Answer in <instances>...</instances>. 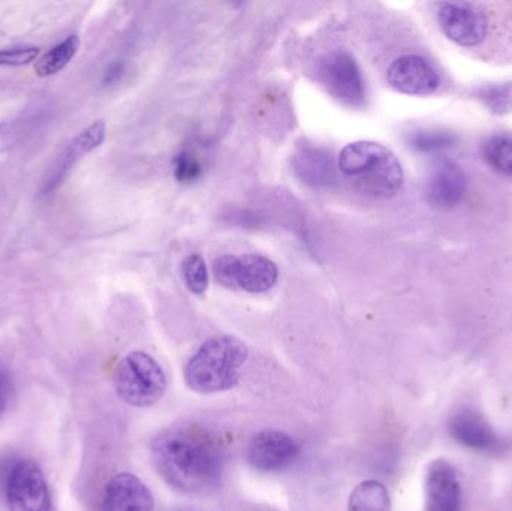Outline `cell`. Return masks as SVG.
I'll list each match as a JSON object with an SVG mask.
<instances>
[{"label":"cell","instance_id":"1","mask_svg":"<svg viewBox=\"0 0 512 511\" xmlns=\"http://www.w3.org/2000/svg\"><path fill=\"white\" fill-rule=\"evenodd\" d=\"M152 458L165 482L186 494L207 492L221 480V447L201 429L164 432L153 441Z\"/></svg>","mask_w":512,"mask_h":511},{"label":"cell","instance_id":"2","mask_svg":"<svg viewBox=\"0 0 512 511\" xmlns=\"http://www.w3.org/2000/svg\"><path fill=\"white\" fill-rule=\"evenodd\" d=\"M339 168L358 191L376 198L394 197L405 182L397 156L376 141H354L343 147Z\"/></svg>","mask_w":512,"mask_h":511},{"label":"cell","instance_id":"3","mask_svg":"<svg viewBox=\"0 0 512 511\" xmlns=\"http://www.w3.org/2000/svg\"><path fill=\"white\" fill-rule=\"evenodd\" d=\"M248 348L231 336H215L201 345L185 368V380L198 393H218L239 383Z\"/></svg>","mask_w":512,"mask_h":511},{"label":"cell","instance_id":"4","mask_svg":"<svg viewBox=\"0 0 512 511\" xmlns=\"http://www.w3.org/2000/svg\"><path fill=\"white\" fill-rule=\"evenodd\" d=\"M116 389L126 404L150 407L164 396L167 377L152 356L135 351L126 356L117 368Z\"/></svg>","mask_w":512,"mask_h":511},{"label":"cell","instance_id":"5","mask_svg":"<svg viewBox=\"0 0 512 511\" xmlns=\"http://www.w3.org/2000/svg\"><path fill=\"white\" fill-rule=\"evenodd\" d=\"M216 282L228 290H242L259 294L271 290L279 278V270L273 261L256 254L242 257L222 255L213 264Z\"/></svg>","mask_w":512,"mask_h":511},{"label":"cell","instance_id":"6","mask_svg":"<svg viewBox=\"0 0 512 511\" xmlns=\"http://www.w3.org/2000/svg\"><path fill=\"white\" fill-rule=\"evenodd\" d=\"M318 78L328 93L349 107H361L366 101V86L360 66L345 51H334L322 57Z\"/></svg>","mask_w":512,"mask_h":511},{"label":"cell","instance_id":"7","mask_svg":"<svg viewBox=\"0 0 512 511\" xmlns=\"http://www.w3.org/2000/svg\"><path fill=\"white\" fill-rule=\"evenodd\" d=\"M3 488L11 511H51L50 492L35 462L12 464L6 471Z\"/></svg>","mask_w":512,"mask_h":511},{"label":"cell","instance_id":"8","mask_svg":"<svg viewBox=\"0 0 512 511\" xmlns=\"http://www.w3.org/2000/svg\"><path fill=\"white\" fill-rule=\"evenodd\" d=\"M438 21L448 39L462 47H477L486 39L489 21L477 6L465 2L438 3Z\"/></svg>","mask_w":512,"mask_h":511},{"label":"cell","instance_id":"9","mask_svg":"<svg viewBox=\"0 0 512 511\" xmlns=\"http://www.w3.org/2000/svg\"><path fill=\"white\" fill-rule=\"evenodd\" d=\"M448 432L456 443L472 452L490 455L505 450V438L483 414L472 408L457 411L448 422Z\"/></svg>","mask_w":512,"mask_h":511},{"label":"cell","instance_id":"10","mask_svg":"<svg viewBox=\"0 0 512 511\" xmlns=\"http://www.w3.org/2000/svg\"><path fill=\"white\" fill-rule=\"evenodd\" d=\"M387 78L394 90L411 96L432 95L441 84L438 69L417 54L394 60L388 68Z\"/></svg>","mask_w":512,"mask_h":511},{"label":"cell","instance_id":"11","mask_svg":"<svg viewBox=\"0 0 512 511\" xmlns=\"http://www.w3.org/2000/svg\"><path fill=\"white\" fill-rule=\"evenodd\" d=\"M300 447L297 441L279 431L255 435L248 447V461L256 471L274 473L294 464Z\"/></svg>","mask_w":512,"mask_h":511},{"label":"cell","instance_id":"12","mask_svg":"<svg viewBox=\"0 0 512 511\" xmlns=\"http://www.w3.org/2000/svg\"><path fill=\"white\" fill-rule=\"evenodd\" d=\"M426 511H462L463 492L456 468L444 459L432 462L427 468Z\"/></svg>","mask_w":512,"mask_h":511},{"label":"cell","instance_id":"13","mask_svg":"<svg viewBox=\"0 0 512 511\" xmlns=\"http://www.w3.org/2000/svg\"><path fill=\"white\" fill-rule=\"evenodd\" d=\"M152 492L138 477L117 474L105 488L101 511H153Z\"/></svg>","mask_w":512,"mask_h":511},{"label":"cell","instance_id":"14","mask_svg":"<svg viewBox=\"0 0 512 511\" xmlns=\"http://www.w3.org/2000/svg\"><path fill=\"white\" fill-rule=\"evenodd\" d=\"M468 179L465 171L451 161H441L433 168L427 183V200L438 209H454L465 197Z\"/></svg>","mask_w":512,"mask_h":511},{"label":"cell","instance_id":"15","mask_svg":"<svg viewBox=\"0 0 512 511\" xmlns=\"http://www.w3.org/2000/svg\"><path fill=\"white\" fill-rule=\"evenodd\" d=\"M105 135H107V126L102 120L90 125L89 128L84 129L68 147L65 152L57 158L56 164L51 168L48 179L45 180V192H50L51 189L60 185L63 177L68 174V171L74 167L75 162L80 161L84 155L95 150L96 147L104 143Z\"/></svg>","mask_w":512,"mask_h":511},{"label":"cell","instance_id":"16","mask_svg":"<svg viewBox=\"0 0 512 511\" xmlns=\"http://www.w3.org/2000/svg\"><path fill=\"white\" fill-rule=\"evenodd\" d=\"M294 170L307 185L325 186L334 180L333 159L318 147H303L295 155Z\"/></svg>","mask_w":512,"mask_h":511},{"label":"cell","instance_id":"17","mask_svg":"<svg viewBox=\"0 0 512 511\" xmlns=\"http://www.w3.org/2000/svg\"><path fill=\"white\" fill-rule=\"evenodd\" d=\"M349 511H391L390 494L381 482L360 483L349 498Z\"/></svg>","mask_w":512,"mask_h":511},{"label":"cell","instance_id":"18","mask_svg":"<svg viewBox=\"0 0 512 511\" xmlns=\"http://www.w3.org/2000/svg\"><path fill=\"white\" fill-rule=\"evenodd\" d=\"M484 159L487 164L504 174L512 177V135L508 132H498L486 138L481 147Z\"/></svg>","mask_w":512,"mask_h":511},{"label":"cell","instance_id":"19","mask_svg":"<svg viewBox=\"0 0 512 511\" xmlns=\"http://www.w3.org/2000/svg\"><path fill=\"white\" fill-rule=\"evenodd\" d=\"M80 47V39L77 35L68 36L62 44L51 48L47 54L35 63V72L39 77H50L62 71L77 54Z\"/></svg>","mask_w":512,"mask_h":511},{"label":"cell","instance_id":"20","mask_svg":"<svg viewBox=\"0 0 512 511\" xmlns=\"http://www.w3.org/2000/svg\"><path fill=\"white\" fill-rule=\"evenodd\" d=\"M477 98L498 116L512 113V84H486L477 90Z\"/></svg>","mask_w":512,"mask_h":511},{"label":"cell","instance_id":"21","mask_svg":"<svg viewBox=\"0 0 512 511\" xmlns=\"http://www.w3.org/2000/svg\"><path fill=\"white\" fill-rule=\"evenodd\" d=\"M409 143L418 152L435 153L450 149L456 144V135L439 129H426L409 135Z\"/></svg>","mask_w":512,"mask_h":511},{"label":"cell","instance_id":"22","mask_svg":"<svg viewBox=\"0 0 512 511\" xmlns=\"http://www.w3.org/2000/svg\"><path fill=\"white\" fill-rule=\"evenodd\" d=\"M183 278H185L186 287L194 294L206 293L209 288V270H207L206 261L201 255H191L183 263Z\"/></svg>","mask_w":512,"mask_h":511},{"label":"cell","instance_id":"23","mask_svg":"<svg viewBox=\"0 0 512 511\" xmlns=\"http://www.w3.org/2000/svg\"><path fill=\"white\" fill-rule=\"evenodd\" d=\"M39 48L33 45H20V47L5 48L0 50V65L24 66L32 63L38 57Z\"/></svg>","mask_w":512,"mask_h":511},{"label":"cell","instance_id":"24","mask_svg":"<svg viewBox=\"0 0 512 511\" xmlns=\"http://www.w3.org/2000/svg\"><path fill=\"white\" fill-rule=\"evenodd\" d=\"M176 177L179 182L189 183L195 182L200 179L201 176V165L198 159L195 158L191 153L183 152L177 155L176 161Z\"/></svg>","mask_w":512,"mask_h":511},{"label":"cell","instance_id":"25","mask_svg":"<svg viewBox=\"0 0 512 511\" xmlns=\"http://www.w3.org/2000/svg\"><path fill=\"white\" fill-rule=\"evenodd\" d=\"M9 393H11V387H9L8 377H6L5 372L0 371V413L5 410L6 404H8Z\"/></svg>","mask_w":512,"mask_h":511},{"label":"cell","instance_id":"26","mask_svg":"<svg viewBox=\"0 0 512 511\" xmlns=\"http://www.w3.org/2000/svg\"><path fill=\"white\" fill-rule=\"evenodd\" d=\"M123 65L120 62L111 63L105 71L104 83L113 84L122 77Z\"/></svg>","mask_w":512,"mask_h":511}]
</instances>
